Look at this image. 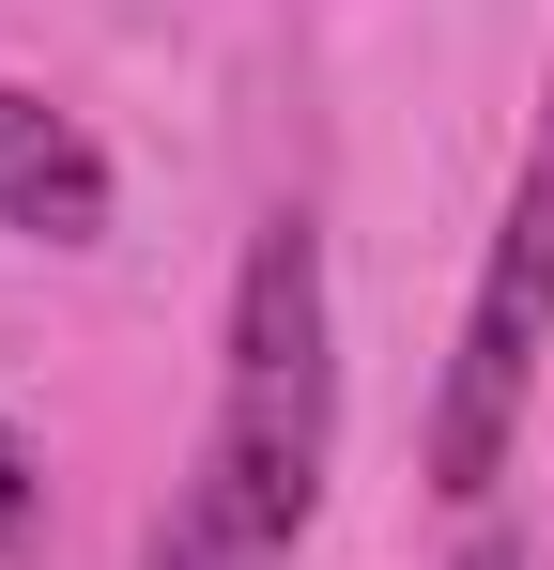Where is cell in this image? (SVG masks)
Wrapping results in <instances>:
<instances>
[{
  "mask_svg": "<svg viewBox=\"0 0 554 570\" xmlns=\"http://www.w3.org/2000/svg\"><path fill=\"white\" fill-rule=\"evenodd\" d=\"M324 416H339V371H324V232L308 216H263L247 247V293H231V385H216V432L185 463V509L216 570H277L324 509Z\"/></svg>",
  "mask_w": 554,
  "mask_h": 570,
  "instance_id": "obj_1",
  "label": "cell"
},
{
  "mask_svg": "<svg viewBox=\"0 0 554 570\" xmlns=\"http://www.w3.org/2000/svg\"><path fill=\"white\" fill-rule=\"evenodd\" d=\"M540 340H554V170H524L493 263H477V308H462V371L432 401V478L447 493H493L508 478V416L540 385Z\"/></svg>",
  "mask_w": 554,
  "mask_h": 570,
  "instance_id": "obj_2",
  "label": "cell"
},
{
  "mask_svg": "<svg viewBox=\"0 0 554 570\" xmlns=\"http://www.w3.org/2000/svg\"><path fill=\"white\" fill-rule=\"evenodd\" d=\"M0 216L47 232V247H92V232H108V155H92L47 94H0Z\"/></svg>",
  "mask_w": 554,
  "mask_h": 570,
  "instance_id": "obj_3",
  "label": "cell"
},
{
  "mask_svg": "<svg viewBox=\"0 0 554 570\" xmlns=\"http://www.w3.org/2000/svg\"><path fill=\"white\" fill-rule=\"evenodd\" d=\"M31 540H47V463L0 432V556H31Z\"/></svg>",
  "mask_w": 554,
  "mask_h": 570,
  "instance_id": "obj_4",
  "label": "cell"
},
{
  "mask_svg": "<svg viewBox=\"0 0 554 570\" xmlns=\"http://www.w3.org/2000/svg\"><path fill=\"white\" fill-rule=\"evenodd\" d=\"M462 570H524V556H508V540H462Z\"/></svg>",
  "mask_w": 554,
  "mask_h": 570,
  "instance_id": "obj_5",
  "label": "cell"
}]
</instances>
